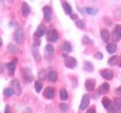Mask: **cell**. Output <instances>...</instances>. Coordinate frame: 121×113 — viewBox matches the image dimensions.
<instances>
[{
	"label": "cell",
	"mask_w": 121,
	"mask_h": 113,
	"mask_svg": "<svg viewBox=\"0 0 121 113\" xmlns=\"http://www.w3.org/2000/svg\"><path fill=\"white\" fill-rule=\"evenodd\" d=\"M8 50H9V51L10 53H11V54H16V53L18 51V48L15 44H14L12 43H10L9 45H8Z\"/></svg>",
	"instance_id": "obj_27"
},
{
	"label": "cell",
	"mask_w": 121,
	"mask_h": 113,
	"mask_svg": "<svg viewBox=\"0 0 121 113\" xmlns=\"http://www.w3.org/2000/svg\"><path fill=\"white\" fill-rule=\"evenodd\" d=\"M101 37L102 40H103L104 42L106 43H108L109 41H110V37H111V36H110V32L108 29H102L101 31Z\"/></svg>",
	"instance_id": "obj_17"
},
{
	"label": "cell",
	"mask_w": 121,
	"mask_h": 113,
	"mask_svg": "<svg viewBox=\"0 0 121 113\" xmlns=\"http://www.w3.org/2000/svg\"><path fill=\"white\" fill-rule=\"evenodd\" d=\"M62 8H63V9L66 14H70L72 13L71 6L67 2H64L62 3Z\"/></svg>",
	"instance_id": "obj_22"
},
{
	"label": "cell",
	"mask_w": 121,
	"mask_h": 113,
	"mask_svg": "<svg viewBox=\"0 0 121 113\" xmlns=\"http://www.w3.org/2000/svg\"><path fill=\"white\" fill-rule=\"evenodd\" d=\"M117 62H118V57H117V56H113L108 60V63L110 66H114L117 63Z\"/></svg>",
	"instance_id": "obj_29"
},
{
	"label": "cell",
	"mask_w": 121,
	"mask_h": 113,
	"mask_svg": "<svg viewBox=\"0 0 121 113\" xmlns=\"http://www.w3.org/2000/svg\"><path fill=\"white\" fill-rule=\"evenodd\" d=\"M82 42L85 44H88V45H92L94 44V41L92 39H91L89 36H84L82 38Z\"/></svg>",
	"instance_id": "obj_31"
},
{
	"label": "cell",
	"mask_w": 121,
	"mask_h": 113,
	"mask_svg": "<svg viewBox=\"0 0 121 113\" xmlns=\"http://www.w3.org/2000/svg\"><path fill=\"white\" fill-rule=\"evenodd\" d=\"M64 65L69 69H75L77 66V61L73 56H67L64 60Z\"/></svg>",
	"instance_id": "obj_4"
},
{
	"label": "cell",
	"mask_w": 121,
	"mask_h": 113,
	"mask_svg": "<svg viewBox=\"0 0 121 113\" xmlns=\"http://www.w3.org/2000/svg\"><path fill=\"white\" fill-rule=\"evenodd\" d=\"M47 78L50 82H55L58 80V73L55 71L49 72L47 75Z\"/></svg>",
	"instance_id": "obj_19"
},
{
	"label": "cell",
	"mask_w": 121,
	"mask_h": 113,
	"mask_svg": "<svg viewBox=\"0 0 121 113\" xmlns=\"http://www.w3.org/2000/svg\"><path fill=\"white\" fill-rule=\"evenodd\" d=\"M86 113H96V111H95V109L94 107H92L89 109L88 110H87Z\"/></svg>",
	"instance_id": "obj_39"
},
{
	"label": "cell",
	"mask_w": 121,
	"mask_h": 113,
	"mask_svg": "<svg viewBox=\"0 0 121 113\" xmlns=\"http://www.w3.org/2000/svg\"><path fill=\"white\" fill-rule=\"evenodd\" d=\"M3 94L5 97H10L11 96H12L13 94H14V90H13L12 88H6L3 90Z\"/></svg>",
	"instance_id": "obj_26"
},
{
	"label": "cell",
	"mask_w": 121,
	"mask_h": 113,
	"mask_svg": "<svg viewBox=\"0 0 121 113\" xmlns=\"http://www.w3.org/2000/svg\"><path fill=\"white\" fill-rule=\"evenodd\" d=\"M62 49L64 51L70 52L72 51V47L70 45V43L68 42V41H64V43L62 45Z\"/></svg>",
	"instance_id": "obj_28"
},
{
	"label": "cell",
	"mask_w": 121,
	"mask_h": 113,
	"mask_svg": "<svg viewBox=\"0 0 121 113\" xmlns=\"http://www.w3.org/2000/svg\"><path fill=\"white\" fill-rule=\"evenodd\" d=\"M21 11H22V14L24 16H27L30 12V8L29 5L26 2H22L21 5Z\"/></svg>",
	"instance_id": "obj_20"
},
{
	"label": "cell",
	"mask_w": 121,
	"mask_h": 113,
	"mask_svg": "<svg viewBox=\"0 0 121 113\" xmlns=\"http://www.w3.org/2000/svg\"><path fill=\"white\" fill-rule=\"evenodd\" d=\"M4 113H11V108L9 105H6L5 108V112Z\"/></svg>",
	"instance_id": "obj_38"
},
{
	"label": "cell",
	"mask_w": 121,
	"mask_h": 113,
	"mask_svg": "<svg viewBox=\"0 0 121 113\" xmlns=\"http://www.w3.org/2000/svg\"><path fill=\"white\" fill-rule=\"evenodd\" d=\"M21 77L23 78L24 81L26 83H30L33 80V74L32 73L31 69H30L29 68H23L21 69Z\"/></svg>",
	"instance_id": "obj_1"
},
{
	"label": "cell",
	"mask_w": 121,
	"mask_h": 113,
	"mask_svg": "<svg viewBox=\"0 0 121 113\" xmlns=\"http://www.w3.org/2000/svg\"><path fill=\"white\" fill-rule=\"evenodd\" d=\"M60 99L64 101V100H67L68 99V93L67 91V90L66 89H64V88H62V89H60Z\"/></svg>",
	"instance_id": "obj_24"
},
{
	"label": "cell",
	"mask_w": 121,
	"mask_h": 113,
	"mask_svg": "<svg viewBox=\"0 0 121 113\" xmlns=\"http://www.w3.org/2000/svg\"><path fill=\"white\" fill-rule=\"evenodd\" d=\"M43 14H44L45 20L46 22H49L52 20V9H51V8L48 5H45L43 7Z\"/></svg>",
	"instance_id": "obj_10"
},
{
	"label": "cell",
	"mask_w": 121,
	"mask_h": 113,
	"mask_svg": "<svg viewBox=\"0 0 121 113\" xmlns=\"http://www.w3.org/2000/svg\"><path fill=\"white\" fill-rule=\"evenodd\" d=\"M112 39L113 41H117L121 39V25H117L112 32Z\"/></svg>",
	"instance_id": "obj_8"
},
{
	"label": "cell",
	"mask_w": 121,
	"mask_h": 113,
	"mask_svg": "<svg viewBox=\"0 0 121 113\" xmlns=\"http://www.w3.org/2000/svg\"><path fill=\"white\" fill-rule=\"evenodd\" d=\"M83 69L88 73H92L94 71V65L90 61H84L83 62Z\"/></svg>",
	"instance_id": "obj_18"
},
{
	"label": "cell",
	"mask_w": 121,
	"mask_h": 113,
	"mask_svg": "<svg viewBox=\"0 0 121 113\" xmlns=\"http://www.w3.org/2000/svg\"><path fill=\"white\" fill-rule=\"evenodd\" d=\"M101 76L103 77V78L106 79V80H111L113 78V71L111 69H104L101 72Z\"/></svg>",
	"instance_id": "obj_12"
},
{
	"label": "cell",
	"mask_w": 121,
	"mask_h": 113,
	"mask_svg": "<svg viewBox=\"0 0 121 113\" xmlns=\"http://www.w3.org/2000/svg\"><path fill=\"white\" fill-rule=\"evenodd\" d=\"M11 86L12 87L13 90H14V94L17 96L21 95V85H20V81H19L18 79H14L12 80L10 82Z\"/></svg>",
	"instance_id": "obj_6"
},
{
	"label": "cell",
	"mask_w": 121,
	"mask_h": 113,
	"mask_svg": "<svg viewBox=\"0 0 121 113\" xmlns=\"http://www.w3.org/2000/svg\"><path fill=\"white\" fill-rule=\"evenodd\" d=\"M90 103V97L88 93H86L82 96V100H81V103L79 105V109L81 110H85V109L89 105Z\"/></svg>",
	"instance_id": "obj_7"
},
{
	"label": "cell",
	"mask_w": 121,
	"mask_h": 113,
	"mask_svg": "<svg viewBox=\"0 0 121 113\" xmlns=\"http://www.w3.org/2000/svg\"><path fill=\"white\" fill-rule=\"evenodd\" d=\"M47 39L51 42H55L58 39V33L55 29H50L47 34Z\"/></svg>",
	"instance_id": "obj_9"
},
{
	"label": "cell",
	"mask_w": 121,
	"mask_h": 113,
	"mask_svg": "<svg viewBox=\"0 0 121 113\" xmlns=\"http://www.w3.org/2000/svg\"><path fill=\"white\" fill-rule=\"evenodd\" d=\"M45 58L48 61H52L54 60L55 55H54V48L52 44H47L45 47Z\"/></svg>",
	"instance_id": "obj_2"
},
{
	"label": "cell",
	"mask_w": 121,
	"mask_h": 113,
	"mask_svg": "<svg viewBox=\"0 0 121 113\" xmlns=\"http://www.w3.org/2000/svg\"><path fill=\"white\" fill-rule=\"evenodd\" d=\"M14 38L17 44H21L24 41V33L21 27H17L14 32Z\"/></svg>",
	"instance_id": "obj_3"
},
{
	"label": "cell",
	"mask_w": 121,
	"mask_h": 113,
	"mask_svg": "<svg viewBox=\"0 0 121 113\" xmlns=\"http://www.w3.org/2000/svg\"><path fill=\"white\" fill-rule=\"evenodd\" d=\"M32 54L33 55V57L36 61H40L41 60V56L39 54V52L36 47H34L32 50Z\"/></svg>",
	"instance_id": "obj_23"
},
{
	"label": "cell",
	"mask_w": 121,
	"mask_h": 113,
	"mask_svg": "<svg viewBox=\"0 0 121 113\" xmlns=\"http://www.w3.org/2000/svg\"><path fill=\"white\" fill-rule=\"evenodd\" d=\"M9 2H14V0H8Z\"/></svg>",
	"instance_id": "obj_41"
},
{
	"label": "cell",
	"mask_w": 121,
	"mask_h": 113,
	"mask_svg": "<svg viewBox=\"0 0 121 113\" xmlns=\"http://www.w3.org/2000/svg\"><path fill=\"white\" fill-rule=\"evenodd\" d=\"M95 57L97 58L98 60H102L104 57V56L101 52H96L95 54Z\"/></svg>",
	"instance_id": "obj_37"
},
{
	"label": "cell",
	"mask_w": 121,
	"mask_h": 113,
	"mask_svg": "<svg viewBox=\"0 0 121 113\" xmlns=\"http://www.w3.org/2000/svg\"><path fill=\"white\" fill-rule=\"evenodd\" d=\"M17 59H14L12 61L7 63V69L9 70V73L11 75H14L16 69V65H17Z\"/></svg>",
	"instance_id": "obj_11"
},
{
	"label": "cell",
	"mask_w": 121,
	"mask_h": 113,
	"mask_svg": "<svg viewBox=\"0 0 121 113\" xmlns=\"http://www.w3.org/2000/svg\"><path fill=\"white\" fill-rule=\"evenodd\" d=\"M55 94V90L54 88L48 86L45 88L44 92H43V96L45 98H46V99H48V100H52L54 98Z\"/></svg>",
	"instance_id": "obj_5"
},
{
	"label": "cell",
	"mask_w": 121,
	"mask_h": 113,
	"mask_svg": "<svg viewBox=\"0 0 121 113\" xmlns=\"http://www.w3.org/2000/svg\"><path fill=\"white\" fill-rule=\"evenodd\" d=\"M45 32H46V27L43 25V24H40L39 26H38V28L36 31V33H35V36H38V37H42L43 36Z\"/></svg>",
	"instance_id": "obj_16"
},
{
	"label": "cell",
	"mask_w": 121,
	"mask_h": 113,
	"mask_svg": "<svg viewBox=\"0 0 121 113\" xmlns=\"http://www.w3.org/2000/svg\"><path fill=\"white\" fill-rule=\"evenodd\" d=\"M120 67H121V63L120 64Z\"/></svg>",
	"instance_id": "obj_42"
},
{
	"label": "cell",
	"mask_w": 121,
	"mask_h": 113,
	"mask_svg": "<svg viewBox=\"0 0 121 113\" xmlns=\"http://www.w3.org/2000/svg\"><path fill=\"white\" fill-rule=\"evenodd\" d=\"M106 50L109 54H113L117 51V44L115 43H110L106 47Z\"/></svg>",
	"instance_id": "obj_21"
},
{
	"label": "cell",
	"mask_w": 121,
	"mask_h": 113,
	"mask_svg": "<svg viewBox=\"0 0 121 113\" xmlns=\"http://www.w3.org/2000/svg\"><path fill=\"white\" fill-rule=\"evenodd\" d=\"M116 93L117 94L118 96H121V86H120V87H118L117 89H116Z\"/></svg>",
	"instance_id": "obj_40"
},
{
	"label": "cell",
	"mask_w": 121,
	"mask_h": 113,
	"mask_svg": "<svg viewBox=\"0 0 121 113\" xmlns=\"http://www.w3.org/2000/svg\"><path fill=\"white\" fill-rule=\"evenodd\" d=\"M109 89H110L109 84L107 82H104L99 86V88H98V93L100 94H102V95L103 94H106L109 91Z\"/></svg>",
	"instance_id": "obj_15"
},
{
	"label": "cell",
	"mask_w": 121,
	"mask_h": 113,
	"mask_svg": "<svg viewBox=\"0 0 121 113\" xmlns=\"http://www.w3.org/2000/svg\"><path fill=\"white\" fill-rule=\"evenodd\" d=\"M85 86L88 91H92L95 89V80L93 78L88 79L85 83Z\"/></svg>",
	"instance_id": "obj_14"
},
{
	"label": "cell",
	"mask_w": 121,
	"mask_h": 113,
	"mask_svg": "<svg viewBox=\"0 0 121 113\" xmlns=\"http://www.w3.org/2000/svg\"><path fill=\"white\" fill-rule=\"evenodd\" d=\"M59 107H60V109L63 112H65L68 110V109H69V107H68V105L65 103H61V104H60L59 105Z\"/></svg>",
	"instance_id": "obj_36"
},
{
	"label": "cell",
	"mask_w": 121,
	"mask_h": 113,
	"mask_svg": "<svg viewBox=\"0 0 121 113\" xmlns=\"http://www.w3.org/2000/svg\"><path fill=\"white\" fill-rule=\"evenodd\" d=\"M84 11H86V13L91 15H95L98 13V10L95 8H85Z\"/></svg>",
	"instance_id": "obj_30"
},
{
	"label": "cell",
	"mask_w": 121,
	"mask_h": 113,
	"mask_svg": "<svg viewBox=\"0 0 121 113\" xmlns=\"http://www.w3.org/2000/svg\"><path fill=\"white\" fill-rule=\"evenodd\" d=\"M34 42H33V46L38 48L40 45V40H39V37H38L36 36H35L34 37Z\"/></svg>",
	"instance_id": "obj_35"
},
{
	"label": "cell",
	"mask_w": 121,
	"mask_h": 113,
	"mask_svg": "<svg viewBox=\"0 0 121 113\" xmlns=\"http://www.w3.org/2000/svg\"><path fill=\"white\" fill-rule=\"evenodd\" d=\"M76 26H77V27L79 29H83L86 26L85 23L81 20H78L77 22H76Z\"/></svg>",
	"instance_id": "obj_34"
},
{
	"label": "cell",
	"mask_w": 121,
	"mask_h": 113,
	"mask_svg": "<svg viewBox=\"0 0 121 113\" xmlns=\"http://www.w3.org/2000/svg\"><path fill=\"white\" fill-rule=\"evenodd\" d=\"M38 77H39V80H44L45 77H46V71H45V69H42L41 71H39Z\"/></svg>",
	"instance_id": "obj_32"
},
{
	"label": "cell",
	"mask_w": 121,
	"mask_h": 113,
	"mask_svg": "<svg viewBox=\"0 0 121 113\" xmlns=\"http://www.w3.org/2000/svg\"><path fill=\"white\" fill-rule=\"evenodd\" d=\"M114 106L118 107V108H121V98L120 97H117L113 100V104Z\"/></svg>",
	"instance_id": "obj_33"
},
{
	"label": "cell",
	"mask_w": 121,
	"mask_h": 113,
	"mask_svg": "<svg viewBox=\"0 0 121 113\" xmlns=\"http://www.w3.org/2000/svg\"><path fill=\"white\" fill-rule=\"evenodd\" d=\"M43 84L41 81V80H37L35 81V86H34V88H35V90L36 93H40L42 89H43Z\"/></svg>",
	"instance_id": "obj_25"
},
{
	"label": "cell",
	"mask_w": 121,
	"mask_h": 113,
	"mask_svg": "<svg viewBox=\"0 0 121 113\" xmlns=\"http://www.w3.org/2000/svg\"><path fill=\"white\" fill-rule=\"evenodd\" d=\"M101 104L103 105V106L104 107V109H106L107 110H110V109H111L112 108V106H113L111 100L108 97H104L103 98H102Z\"/></svg>",
	"instance_id": "obj_13"
}]
</instances>
